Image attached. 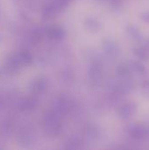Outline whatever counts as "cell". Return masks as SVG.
Wrapping results in <instances>:
<instances>
[{
	"mask_svg": "<svg viewBox=\"0 0 149 150\" xmlns=\"http://www.w3.org/2000/svg\"><path fill=\"white\" fill-rule=\"evenodd\" d=\"M127 134L135 141H144L149 137V129L143 124L135 123L128 126Z\"/></svg>",
	"mask_w": 149,
	"mask_h": 150,
	"instance_id": "6da1fadb",
	"label": "cell"
},
{
	"mask_svg": "<svg viewBox=\"0 0 149 150\" xmlns=\"http://www.w3.org/2000/svg\"><path fill=\"white\" fill-rule=\"evenodd\" d=\"M137 112V105L133 102H129L123 105L119 110V116L123 120L131 119Z\"/></svg>",
	"mask_w": 149,
	"mask_h": 150,
	"instance_id": "7a4b0ae2",
	"label": "cell"
},
{
	"mask_svg": "<svg viewBox=\"0 0 149 150\" xmlns=\"http://www.w3.org/2000/svg\"><path fill=\"white\" fill-rule=\"evenodd\" d=\"M126 33L129 35V37L136 41V42H142L144 40V37L141 33V32L140 31V29L133 24H129L126 26Z\"/></svg>",
	"mask_w": 149,
	"mask_h": 150,
	"instance_id": "3957f363",
	"label": "cell"
},
{
	"mask_svg": "<svg viewBox=\"0 0 149 150\" xmlns=\"http://www.w3.org/2000/svg\"><path fill=\"white\" fill-rule=\"evenodd\" d=\"M133 54L138 60L143 62L149 61V49L143 44L134 47L133 48Z\"/></svg>",
	"mask_w": 149,
	"mask_h": 150,
	"instance_id": "277c9868",
	"label": "cell"
},
{
	"mask_svg": "<svg viewBox=\"0 0 149 150\" xmlns=\"http://www.w3.org/2000/svg\"><path fill=\"white\" fill-rule=\"evenodd\" d=\"M129 66H130L132 71L138 74L139 76H143V77H146L148 76V69L141 62H140V61H133V62H130Z\"/></svg>",
	"mask_w": 149,
	"mask_h": 150,
	"instance_id": "5b68a950",
	"label": "cell"
},
{
	"mask_svg": "<svg viewBox=\"0 0 149 150\" xmlns=\"http://www.w3.org/2000/svg\"><path fill=\"white\" fill-rule=\"evenodd\" d=\"M118 71H119V75L125 78V79H127L131 76L132 75V69L130 68L129 65H126V64H122V65H119V69H118Z\"/></svg>",
	"mask_w": 149,
	"mask_h": 150,
	"instance_id": "8992f818",
	"label": "cell"
},
{
	"mask_svg": "<svg viewBox=\"0 0 149 150\" xmlns=\"http://www.w3.org/2000/svg\"><path fill=\"white\" fill-rule=\"evenodd\" d=\"M141 92L144 97L149 98V79L148 78H144V80L141 83Z\"/></svg>",
	"mask_w": 149,
	"mask_h": 150,
	"instance_id": "52a82bcc",
	"label": "cell"
},
{
	"mask_svg": "<svg viewBox=\"0 0 149 150\" xmlns=\"http://www.w3.org/2000/svg\"><path fill=\"white\" fill-rule=\"evenodd\" d=\"M140 18L143 22H146V23L149 24V11H142L140 15Z\"/></svg>",
	"mask_w": 149,
	"mask_h": 150,
	"instance_id": "ba28073f",
	"label": "cell"
},
{
	"mask_svg": "<svg viewBox=\"0 0 149 150\" xmlns=\"http://www.w3.org/2000/svg\"><path fill=\"white\" fill-rule=\"evenodd\" d=\"M142 44L143 45H145L149 49V37L148 38H146V39H144V40L142 41Z\"/></svg>",
	"mask_w": 149,
	"mask_h": 150,
	"instance_id": "9c48e42d",
	"label": "cell"
}]
</instances>
